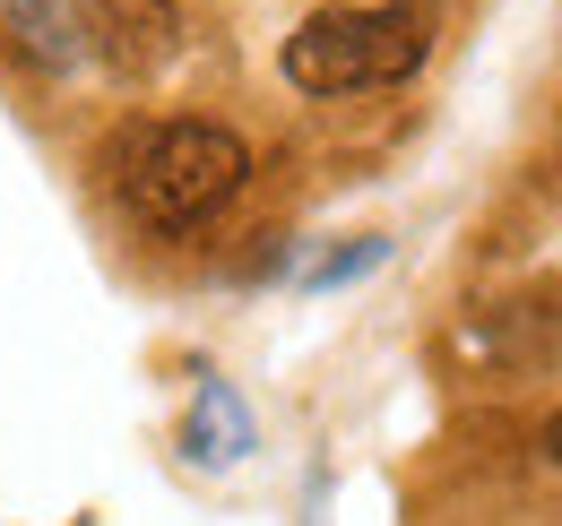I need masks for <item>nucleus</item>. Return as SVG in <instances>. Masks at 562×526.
<instances>
[{
	"mask_svg": "<svg viewBox=\"0 0 562 526\" xmlns=\"http://www.w3.org/2000/svg\"><path fill=\"white\" fill-rule=\"evenodd\" d=\"M251 182V147L225 122H147L113 147V191L147 233H191Z\"/></svg>",
	"mask_w": 562,
	"mask_h": 526,
	"instance_id": "1",
	"label": "nucleus"
},
{
	"mask_svg": "<svg viewBox=\"0 0 562 526\" xmlns=\"http://www.w3.org/2000/svg\"><path fill=\"white\" fill-rule=\"evenodd\" d=\"M441 9L432 0H381V9H312L285 35V78L303 95H363V87H398L432 61Z\"/></svg>",
	"mask_w": 562,
	"mask_h": 526,
	"instance_id": "2",
	"label": "nucleus"
},
{
	"mask_svg": "<svg viewBox=\"0 0 562 526\" xmlns=\"http://www.w3.org/2000/svg\"><path fill=\"white\" fill-rule=\"evenodd\" d=\"M78 44L122 78H156L182 53V0H78Z\"/></svg>",
	"mask_w": 562,
	"mask_h": 526,
	"instance_id": "3",
	"label": "nucleus"
},
{
	"mask_svg": "<svg viewBox=\"0 0 562 526\" xmlns=\"http://www.w3.org/2000/svg\"><path fill=\"white\" fill-rule=\"evenodd\" d=\"M182 449H191L200 466H234L243 449H251V414H243V397L225 389V380H200L191 423H182Z\"/></svg>",
	"mask_w": 562,
	"mask_h": 526,
	"instance_id": "4",
	"label": "nucleus"
},
{
	"mask_svg": "<svg viewBox=\"0 0 562 526\" xmlns=\"http://www.w3.org/2000/svg\"><path fill=\"white\" fill-rule=\"evenodd\" d=\"M0 26L18 35V53L44 69H70L87 44H78V18L61 9V0H0Z\"/></svg>",
	"mask_w": 562,
	"mask_h": 526,
	"instance_id": "5",
	"label": "nucleus"
},
{
	"mask_svg": "<svg viewBox=\"0 0 562 526\" xmlns=\"http://www.w3.org/2000/svg\"><path fill=\"white\" fill-rule=\"evenodd\" d=\"M381 260H390V242H381V233H363L355 251H338V260H321L312 276H303V285H312V294H329V285H347V276H363V267H381Z\"/></svg>",
	"mask_w": 562,
	"mask_h": 526,
	"instance_id": "6",
	"label": "nucleus"
},
{
	"mask_svg": "<svg viewBox=\"0 0 562 526\" xmlns=\"http://www.w3.org/2000/svg\"><path fill=\"white\" fill-rule=\"evenodd\" d=\"M546 458L562 466V414H554V423H546Z\"/></svg>",
	"mask_w": 562,
	"mask_h": 526,
	"instance_id": "7",
	"label": "nucleus"
}]
</instances>
